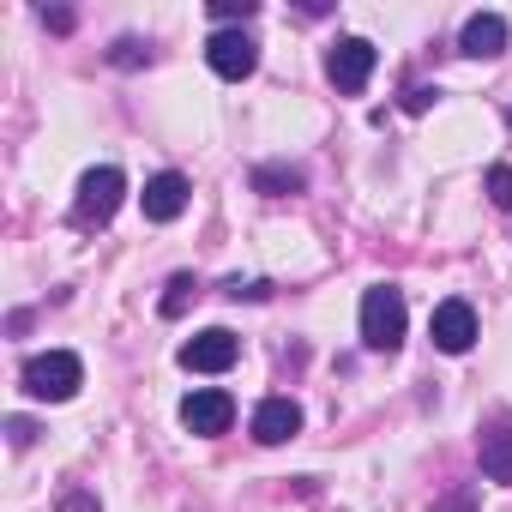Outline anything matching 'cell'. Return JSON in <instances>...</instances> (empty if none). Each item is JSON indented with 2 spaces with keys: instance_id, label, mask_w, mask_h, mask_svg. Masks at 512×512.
Segmentation results:
<instances>
[{
  "instance_id": "cell-12",
  "label": "cell",
  "mask_w": 512,
  "mask_h": 512,
  "mask_svg": "<svg viewBox=\"0 0 512 512\" xmlns=\"http://www.w3.org/2000/svg\"><path fill=\"white\" fill-rule=\"evenodd\" d=\"M476 452H482V476L488 482H512V422H488Z\"/></svg>"
},
{
  "instance_id": "cell-1",
  "label": "cell",
  "mask_w": 512,
  "mask_h": 512,
  "mask_svg": "<svg viewBox=\"0 0 512 512\" xmlns=\"http://www.w3.org/2000/svg\"><path fill=\"white\" fill-rule=\"evenodd\" d=\"M25 392L37 398V404H67L79 386H85V362L73 356V350H43V356H31L25 362Z\"/></svg>"
},
{
  "instance_id": "cell-20",
  "label": "cell",
  "mask_w": 512,
  "mask_h": 512,
  "mask_svg": "<svg viewBox=\"0 0 512 512\" xmlns=\"http://www.w3.org/2000/svg\"><path fill=\"white\" fill-rule=\"evenodd\" d=\"M434 97H440V91H428V85H416V91H404V109H410V115H422V109H428Z\"/></svg>"
},
{
  "instance_id": "cell-2",
  "label": "cell",
  "mask_w": 512,
  "mask_h": 512,
  "mask_svg": "<svg viewBox=\"0 0 512 512\" xmlns=\"http://www.w3.org/2000/svg\"><path fill=\"white\" fill-rule=\"evenodd\" d=\"M404 326H410V314H404V290L374 284V290L362 296V344L392 356V350L404 344Z\"/></svg>"
},
{
  "instance_id": "cell-18",
  "label": "cell",
  "mask_w": 512,
  "mask_h": 512,
  "mask_svg": "<svg viewBox=\"0 0 512 512\" xmlns=\"http://www.w3.org/2000/svg\"><path fill=\"white\" fill-rule=\"evenodd\" d=\"M223 296H235V302H241V296H247V302H266V296H272V284H241V278H229V284H223Z\"/></svg>"
},
{
  "instance_id": "cell-22",
  "label": "cell",
  "mask_w": 512,
  "mask_h": 512,
  "mask_svg": "<svg viewBox=\"0 0 512 512\" xmlns=\"http://www.w3.org/2000/svg\"><path fill=\"white\" fill-rule=\"evenodd\" d=\"M115 49H121V55H115L121 67H139V61H145V55H139V43H115Z\"/></svg>"
},
{
  "instance_id": "cell-15",
  "label": "cell",
  "mask_w": 512,
  "mask_h": 512,
  "mask_svg": "<svg viewBox=\"0 0 512 512\" xmlns=\"http://www.w3.org/2000/svg\"><path fill=\"white\" fill-rule=\"evenodd\" d=\"M55 512H103V506H97V494H91V488H79V482H73V488H61V494H55Z\"/></svg>"
},
{
  "instance_id": "cell-11",
  "label": "cell",
  "mask_w": 512,
  "mask_h": 512,
  "mask_svg": "<svg viewBox=\"0 0 512 512\" xmlns=\"http://www.w3.org/2000/svg\"><path fill=\"white\" fill-rule=\"evenodd\" d=\"M181 211H187V175H175V169L151 175L145 181V217L151 223H175Z\"/></svg>"
},
{
  "instance_id": "cell-21",
  "label": "cell",
  "mask_w": 512,
  "mask_h": 512,
  "mask_svg": "<svg viewBox=\"0 0 512 512\" xmlns=\"http://www.w3.org/2000/svg\"><path fill=\"white\" fill-rule=\"evenodd\" d=\"M7 434H13V446H31V440H37V428H31L25 416H13V422H7Z\"/></svg>"
},
{
  "instance_id": "cell-8",
  "label": "cell",
  "mask_w": 512,
  "mask_h": 512,
  "mask_svg": "<svg viewBox=\"0 0 512 512\" xmlns=\"http://www.w3.org/2000/svg\"><path fill=\"white\" fill-rule=\"evenodd\" d=\"M428 338H434V350H446V356H464L470 344H476V308L470 302H440L434 308V320H428Z\"/></svg>"
},
{
  "instance_id": "cell-19",
  "label": "cell",
  "mask_w": 512,
  "mask_h": 512,
  "mask_svg": "<svg viewBox=\"0 0 512 512\" xmlns=\"http://www.w3.org/2000/svg\"><path fill=\"white\" fill-rule=\"evenodd\" d=\"M434 512H476V494H470V488H458V494L434 500Z\"/></svg>"
},
{
  "instance_id": "cell-4",
  "label": "cell",
  "mask_w": 512,
  "mask_h": 512,
  "mask_svg": "<svg viewBox=\"0 0 512 512\" xmlns=\"http://www.w3.org/2000/svg\"><path fill=\"white\" fill-rule=\"evenodd\" d=\"M374 43L368 37H338L332 49H326V79L338 85V91H362L368 79H374Z\"/></svg>"
},
{
  "instance_id": "cell-16",
  "label": "cell",
  "mask_w": 512,
  "mask_h": 512,
  "mask_svg": "<svg viewBox=\"0 0 512 512\" xmlns=\"http://www.w3.org/2000/svg\"><path fill=\"white\" fill-rule=\"evenodd\" d=\"M488 199H494L500 211H512V169H506V163L488 169Z\"/></svg>"
},
{
  "instance_id": "cell-10",
  "label": "cell",
  "mask_w": 512,
  "mask_h": 512,
  "mask_svg": "<svg viewBox=\"0 0 512 512\" xmlns=\"http://www.w3.org/2000/svg\"><path fill=\"white\" fill-rule=\"evenodd\" d=\"M506 19L500 13H470L464 19V31H458V55H470V61H494L500 49H506Z\"/></svg>"
},
{
  "instance_id": "cell-14",
  "label": "cell",
  "mask_w": 512,
  "mask_h": 512,
  "mask_svg": "<svg viewBox=\"0 0 512 512\" xmlns=\"http://www.w3.org/2000/svg\"><path fill=\"white\" fill-rule=\"evenodd\" d=\"M193 290H199V284H193L187 272H181V278H169V296H163V320H175V314L193 302Z\"/></svg>"
},
{
  "instance_id": "cell-3",
  "label": "cell",
  "mask_w": 512,
  "mask_h": 512,
  "mask_svg": "<svg viewBox=\"0 0 512 512\" xmlns=\"http://www.w3.org/2000/svg\"><path fill=\"white\" fill-rule=\"evenodd\" d=\"M121 199H127V175L121 169H85V181H79V199H73V223L79 229H97V223H109L115 211H121Z\"/></svg>"
},
{
  "instance_id": "cell-6",
  "label": "cell",
  "mask_w": 512,
  "mask_h": 512,
  "mask_svg": "<svg viewBox=\"0 0 512 512\" xmlns=\"http://www.w3.org/2000/svg\"><path fill=\"white\" fill-rule=\"evenodd\" d=\"M235 356H241V338L223 326H205L181 344V368H193V374H223V368H235Z\"/></svg>"
},
{
  "instance_id": "cell-5",
  "label": "cell",
  "mask_w": 512,
  "mask_h": 512,
  "mask_svg": "<svg viewBox=\"0 0 512 512\" xmlns=\"http://www.w3.org/2000/svg\"><path fill=\"white\" fill-rule=\"evenodd\" d=\"M229 422H235V398L223 392V386H199V392H187L181 398V428L187 434H229Z\"/></svg>"
},
{
  "instance_id": "cell-17",
  "label": "cell",
  "mask_w": 512,
  "mask_h": 512,
  "mask_svg": "<svg viewBox=\"0 0 512 512\" xmlns=\"http://www.w3.org/2000/svg\"><path fill=\"white\" fill-rule=\"evenodd\" d=\"M253 13H260V0H217V7H211L217 25H235V19H253Z\"/></svg>"
},
{
  "instance_id": "cell-13",
  "label": "cell",
  "mask_w": 512,
  "mask_h": 512,
  "mask_svg": "<svg viewBox=\"0 0 512 512\" xmlns=\"http://www.w3.org/2000/svg\"><path fill=\"white\" fill-rule=\"evenodd\" d=\"M308 175L296 169V163H266V169H253V187L260 193H272V199H284V193H296Z\"/></svg>"
},
{
  "instance_id": "cell-9",
  "label": "cell",
  "mask_w": 512,
  "mask_h": 512,
  "mask_svg": "<svg viewBox=\"0 0 512 512\" xmlns=\"http://www.w3.org/2000/svg\"><path fill=\"white\" fill-rule=\"evenodd\" d=\"M302 434V404L296 398H266L260 410H253V440L260 446H284Z\"/></svg>"
},
{
  "instance_id": "cell-7",
  "label": "cell",
  "mask_w": 512,
  "mask_h": 512,
  "mask_svg": "<svg viewBox=\"0 0 512 512\" xmlns=\"http://www.w3.org/2000/svg\"><path fill=\"white\" fill-rule=\"evenodd\" d=\"M205 61H211L217 79H247L253 67H260V43H253L247 31H211Z\"/></svg>"
}]
</instances>
